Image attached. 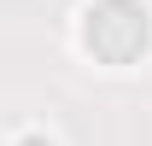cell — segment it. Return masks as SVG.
Returning a JSON list of instances; mask_svg holds the SVG:
<instances>
[{
    "mask_svg": "<svg viewBox=\"0 0 152 146\" xmlns=\"http://www.w3.org/2000/svg\"><path fill=\"white\" fill-rule=\"evenodd\" d=\"M23 146H53V140H41V134H29V140H23Z\"/></svg>",
    "mask_w": 152,
    "mask_h": 146,
    "instance_id": "7a4b0ae2",
    "label": "cell"
},
{
    "mask_svg": "<svg viewBox=\"0 0 152 146\" xmlns=\"http://www.w3.org/2000/svg\"><path fill=\"white\" fill-rule=\"evenodd\" d=\"M88 47L99 58H111V64L134 58L146 47V12L134 0H99L94 12H88Z\"/></svg>",
    "mask_w": 152,
    "mask_h": 146,
    "instance_id": "6da1fadb",
    "label": "cell"
}]
</instances>
